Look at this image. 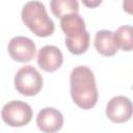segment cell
<instances>
[{"label": "cell", "instance_id": "obj_11", "mask_svg": "<svg viewBox=\"0 0 133 133\" xmlns=\"http://www.w3.org/2000/svg\"><path fill=\"white\" fill-rule=\"evenodd\" d=\"M50 7L53 15L61 19L70 14H78L79 3L76 0H52L50 1Z\"/></svg>", "mask_w": 133, "mask_h": 133}, {"label": "cell", "instance_id": "obj_4", "mask_svg": "<svg viewBox=\"0 0 133 133\" xmlns=\"http://www.w3.org/2000/svg\"><path fill=\"white\" fill-rule=\"evenodd\" d=\"M2 119L10 127H23L32 118V108L22 101H10L6 103L1 111Z\"/></svg>", "mask_w": 133, "mask_h": 133}, {"label": "cell", "instance_id": "obj_7", "mask_svg": "<svg viewBox=\"0 0 133 133\" xmlns=\"http://www.w3.org/2000/svg\"><path fill=\"white\" fill-rule=\"evenodd\" d=\"M36 125L42 132L56 133L63 125V116L59 110L53 107H46L38 111Z\"/></svg>", "mask_w": 133, "mask_h": 133}, {"label": "cell", "instance_id": "obj_12", "mask_svg": "<svg viewBox=\"0 0 133 133\" xmlns=\"http://www.w3.org/2000/svg\"><path fill=\"white\" fill-rule=\"evenodd\" d=\"M65 46L68 50L75 55H80L84 53L89 47V33L84 31L82 34L75 37H65Z\"/></svg>", "mask_w": 133, "mask_h": 133}, {"label": "cell", "instance_id": "obj_2", "mask_svg": "<svg viewBox=\"0 0 133 133\" xmlns=\"http://www.w3.org/2000/svg\"><path fill=\"white\" fill-rule=\"evenodd\" d=\"M21 17L23 23L37 36L46 37L54 32V22L49 18L45 5L39 1H29L25 3Z\"/></svg>", "mask_w": 133, "mask_h": 133}, {"label": "cell", "instance_id": "obj_14", "mask_svg": "<svg viewBox=\"0 0 133 133\" xmlns=\"http://www.w3.org/2000/svg\"><path fill=\"white\" fill-rule=\"evenodd\" d=\"M83 3L85 4V5H87V6H97V5H99V4H101V1H96V2H87V1H83Z\"/></svg>", "mask_w": 133, "mask_h": 133}, {"label": "cell", "instance_id": "obj_5", "mask_svg": "<svg viewBox=\"0 0 133 133\" xmlns=\"http://www.w3.org/2000/svg\"><path fill=\"white\" fill-rule=\"evenodd\" d=\"M7 51L14 60L18 62H27L35 56L36 47L29 37L18 35L9 41Z\"/></svg>", "mask_w": 133, "mask_h": 133}, {"label": "cell", "instance_id": "obj_3", "mask_svg": "<svg viewBox=\"0 0 133 133\" xmlns=\"http://www.w3.org/2000/svg\"><path fill=\"white\" fill-rule=\"evenodd\" d=\"M43 77L39 72L30 64L19 69L14 80L17 91L27 97L37 95L43 87Z\"/></svg>", "mask_w": 133, "mask_h": 133}, {"label": "cell", "instance_id": "obj_8", "mask_svg": "<svg viewBox=\"0 0 133 133\" xmlns=\"http://www.w3.org/2000/svg\"><path fill=\"white\" fill-rule=\"evenodd\" d=\"M36 60L41 69L51 73L61 66L63 62V55L58 47L53 45H46L39 49Z\"/></svg>", "mask_w": 133, "mask_h": 133}, {"label": "cell", "instance_id": "obj_9", "mask_svg": "<svg viewBox=\"0 0 133 133\" xmlns=\"http://www.w3.org/2000/svg\"><path fill=\"white\" fill-rule=\"evenodd\" d=\"M94 44L96 50L103 56H113L118 50L114 33L110 30L103 29L97 31Z\"/></svg>", "mask_w": 133, "mask_h": 133}, {"label": "cell", "instance_id": "obj_6", "mask_svg": "<svg viewBox=\"0 0 133 133\" xmlns=\"http://www.w3.org/2000/svg\"><path fill=\"white\" fill-rule=\"evenodd\" d=\"M107 117L116 124L125 123L132 116L131 100L125 96H116L109 100L106 105Z\"/></svg>", "mask_w": 133, "mask_h": 133}, {"label": "cell", "instance_id": "obj_10", "mask_svg": "<svg viewBox=\"0 0 133 133\" xmlns=\"http://www.w3.org/2000/svg\"><path fill=\"white\" fill-rule=\"evenodd\" d=\"M60 27L65 37H75L82 34L85 30V22L79 14H70L60 19Z\"/></svg>", "mask_w": 133, "mask_h": 133}, {"label": "cell", "instance_id": "obj_1", "mask_svg": "<svg viewBox=\"0 0 133 133\" xmlns=\"http://www.w3.org/2000/svg\"><path fill=\"white\" fill-rule=\"evenodd\" d=\"M70 90L74 103L85 110L98 102L99 92L92 71L86 65L75 66L70 75Z\"/></svg>", "mask_w": 133, "mask_h": 133}, {"label": "cell", "instance_id": "obj_13", "mask_svg": "<svg viewBox=\"0 0 133 133\" xmlns=\"http://www.w3.org/2000/svg\"><path fill=\"white\" fill-rule=\"evenodd\" d=\"M114 33L118 48L123 51L130 52L133 48V29L130 25H124L116 29Z\"/></svg>", "mask_w": 133, "mask_h": 133}]
</instances>
